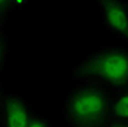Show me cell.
Segmentation results:
<instances>
[{"label":"cell","mask_w":128,"mask_h":127,"mask_svg":"<svg viewBox=\"0 0 128 127\" xmlns=\"http://www.w3.org/2000/svg\"><path fill=\"white\" fill-rule=\"evenodd\" d=\"M110 96L101 84L78 82L64 100L62 117L68 127H104L110 116Z\"/></svg>","instance_id":"1"},{"label":"cell","mask_w":128,"mask_h":127,"mask_svg":"<svg viewBox=\"0 0 128 127\" xmlns=\"http://www.w3.org/2000/svg\"><path fill=\"white\" fill-rule=\"evenodd\" d=\"M68 74L78 82L124 86L128 80L127 52L113 46L90 52L69 70Z\"/></svg>","instance_id":"2"},{"label":"cell","mask_w":128,"mask_h":127,"mask_svg":"<svg viewBox=\"0 0 128 127\" xmlns=\"http://www.w3.org/2000/svg\"><path fill=\"white\" fill-rule=\"evenodd\" d=\"M98 11L104 25L119 38H127L128 12L123 0H98Z\"/></svg>","instance_id":"3"},{"label":"cell","mask_w":128,"mask_h":127,"mask_svg":"<svg viewBox=\"0 0 128 127\" xmlns=\"http://www.w3.org/2000/svg\"><path fill=\"white\" fill-rule=\"evenodd\" d=\"M32 115L28 103L16 94L6 98L4 120V127H26Z\"/></svg>","instance_id":"4"},{"label":"cell","mask_w":128,"mask_h":127,"mask_svg":"<svg viewBox=\"0 0 128 127\" xmlns=\"http://www.w3.org/2000/svg\"><path fill=\"white\" fill-rule=\"evenodd\" d=\"M110 114L117 120H126L128 117V94L122 92L110 103Z\"/></svg>","instance_id":"5"},{"label":"cell","mask_w":128,"mask_h":127,"mask_svg":"<svg viewBox=\"0 0 128 127\" xmlns=\"http://www.w3.org/2000/svg\"><path fill=\"white\" fill-rule=\"evenodd\" d=\"M7 57V42L2 34H0V69L2 68Z\"/></svg>","instance_id":"6"},{"label":"cell","mask_w":128,"mask_h":127,"mask_svg":"<svg viewBox=\"0 0 128 127\" xmlns=\"http://www.w3.org/2000/svg\"><path fill=\"white\" fill-rule=\"evenodd\" d=\"M26 127H49V124L42 117H32Z\"/></svg>","instance_id":"7"},{"label":"cell","mask_w":128,"mask_h":127,"mask_svg":"<svg viewBox=\"0 0 128 127\" xmlns=\"http://www.w3.org/2000/svg\"><path fill=\"white\" fill-rule=\"evenodd\" d=\"M12 0H0V12L7 11L10 8Z\"/></svg>","instance_id":"8"},{"label":"cell","mask_w":128,"mask_h":127,"mask_svg":"<svg viewBox=\"0 0 128 127\" xmlns=\"http://www.w3.org/2000/svg\"><path fill=\"white\" fill-rule=\"evenodd\" d=\"M104 127H128L126 120H116V122H113L108 124V125H105Z\"/></svg>","instance_id":"9"},{"label":"cell","mask_w":128,"mask_h":127,"mask_svg":"<svg viewBox=\"0 0 128 127\" xmlns=\"http://www.w3.org/2000/svg\"><path fill=\"white\" fill-rule=\"evenodd\" d=\"M95 1H98V0H95Z\"/></svg>","instance_id":"10"}]
</instances>
